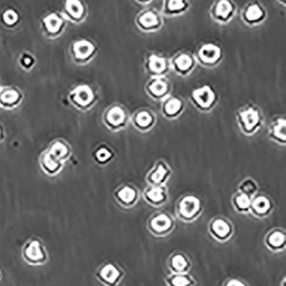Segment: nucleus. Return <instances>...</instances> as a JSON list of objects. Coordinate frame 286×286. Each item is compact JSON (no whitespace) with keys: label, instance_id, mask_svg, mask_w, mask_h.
<instances>
[{"label":"nucleus","instance_id":"1","mask_svg":"<svg viewBox=\"0 0 286 286\" xmlns=\"http://www.w3.org/2000/svg\"><path fill=\"white\" fill-rule=\"evenodd\" d=\"M22 258L27 264L33 267L45 265L49 260V253L41 239L32 238L26 241L22 248Z\"/></svg>","mask_w":286,"mask_h":286},{"label":"nucleus","instance_id":"2","mask_svg":"<svg viewBox=\"0 0 286 286\" xmlns=\"http://www.w3.org/2000/svg\"><path fill=\"white\" fill-rule=\"evenodd\" d=\"M68 99L74 108L85 111L93 105L95 94L90 86L82 84L71 89L68 95Z\"/></svg>","mask_w":286,"mask_h":286},{"label":"nucleus","instance_id":"3","mask_svg":"<svg viewBox=\"0 0 286 286\" xmlns=\"http://www.w3.org/2000/svg\"><path fill=\"white\" fill-rule=\"evenodd\" d=\"M23 93L16 87H0V107L3 110H14L23 103Z\"/></svg>","mask_w":286,"mask_h":286},{"label":"nucleus","instance_id":"4","mask_svg":"<svg viewBox=\"0 0 286 286\" xmlns=\"http://www.w3.org/2000/svg\"><path fill=\"white\" fill-rule=\"evenodd\" d=\"M64 163L55 159L48 149L45 150L39 158L40 167L42 172L49 177H55L58 175L59 172H61L64 168Z\"/></svg>","mask_w":286,"mask_h":286},{"label":"nucleus","instance_id":"5","mask_svg":"<svg viewBox=\"0 0 286 286\" xmlns=\"http://www.w3.org/2000/svg\"><path fill=\"white\" fill-rule=\"evenodd\" d=\"M49 153L61 162L65 163L71 156V147L66 142L63 140L54 141L49 145Z\"/></svg>","mask_w":286,"mask_h":286},{"label":"nucleus","instance_id":"6","mask_svg":"<svg viewBox=\"0 0 286 286\" xmlns=\"http://www.w3.org/2000/svg\"><path fill=\"white\" fill-rule=\"evenodd\" d=\"M119 275L120 273L119 269L111 263L103 266L97 274L100 281L110 286L115 285L116 282L119 280Z\"/></svg>","mask_w":286,"mask_h":286},{"label":"nucleus","instance_id":"7","mask_svg":"<svg viewBox=\"0 0 286 286\" xmlns=\"http://www.w3.org/2000/svg\"><path fill=\"white\" fill-rule=\"evenodd\" d=\"M95 51L93 45L87 41H80L73 46V56L77 62H84L90 58Z\"/></svg>","mask_w":286,"mask_h":286},{"label":"nucleus","instance_id":"8","mask_svg":"<svg viewBox=\"0 0 286 286\" xmlns=\"http://www.w3.org/2000/svg\"><path fill=\"white\" fill-rule=\"evenodd\" d=\"M193 97L203 107H208L214 100V94L209 87H204L193 93Z\"/></svg>","mask_w":286,"mask_h":286},{"label":"nucleus","instance_id":"9","mask_svg":"<svg viewBox=\"0 0 286 286\" xmlns=\"http://www.w3.org/2000/svg\"><path fill=\"white\" fill-rule=\"evenodd\" d=\"M199 200L193 196H187L181 200L180 205V213L185 217H192L198 212Z\"/></svg>","mask_w":286,"mask_h":286},{"label":"nucleus","instance_id":"10","mask_svg":"<svg viewBox=\"0 0 286 286\" xmlns=\"http://www.w3.org/2000/svg\"><path fill=\"white\" fill-rule=\"evenodd\" d=\"M221 51L218 47L214 45L209 44L204 46L199 51V56L202 60L208 63H213L220 57Z\"/></svg>","mask_w":286,"mask_h":286},{"label":"nucleus","instance_id":"11","mask_svg":"<svg viewBox=\"0 0 286 286\" xmlns=\"http://www.w3.org/2000/svg\"><path fill=\"white\" fill-rule=\"evenodd\" d=\"M125 120V111L119 106L110 109L106 115V121L112 126H118Z\"/></svg>","mask_w":286,"mask_h":286},{"label":"nucleus","instance_id":"12","mask_svg":"<svg viewBox=\"0 0 286 286\" xmlns=\"http://www.w3.org/2000/svg\"><path fill=\"white\" fill-rule=\"evenodd\" d=\"M241 116V119L244 123L245 127L248 131L252 130L259 122L258 112L253 108H249L247 111H242Z\"/></svg>","mask_w":286,"mask_h":286},{"label":"nucleus","instance_id":"13","mask_svg":"<svg viewBox=\"0 0 286 286\" xmlns=\"http://www.w3.org/2000/svg\"><path fill=\"white\" fill-rule=\"evenodd\" d=\"M152 228L157 232H164L169 229L171 226V220L167 215L161 214L159 216L156 217L151 222Z\"/></svg>","mask_w":286,"mask_h":286},{"label":"nucleus","instance_id":"14","mask_svg":"<svg viewBox=\"0 0 286 286\" xmlns=\"http://www.w3.org/2000/svg\"><path fill=\"white\" fill-rule=\"evenodd\" d=\"M66 9L69 14H71V16H74L76 18L80 17L84 11L83 5L78 0H68Z\"/></svg>","mask_w":286,"mask_h":286},{"label":"nucleus","instance_id":"15","mask_svg":"<svg viewBox=\"0 0 286 286\" xmlns=\"http://www.w3.org/2000/svg\"><path fill=\"white\" fill-rule=\"evenodd\" d=\"M44 22H45V25L48 30L52 33L57 32L61 27V20L59 19L56 15H54V14L48 16L44 20Z\"/></svg>","mask_w":286,"mask_h":286},{"label":"nucleus","instance_id":"16","mask_svg":"<svg viewBox=\"0 0 286 286\" xmlns=\"http://www.w3.org/2000/svg\"><path fill=\"white\" fill-rule=\"evenodd\" d=\"M212 228H213V231L215 232L216 234L220 238L226 237L229 232V226L227 223L225 222V220H216L213 224Z\"/></svg>","mask_w":286,"mask_h":286},{"label":"nucleus","instance_id":"17","mask_svg":"<svg viewBox=\"0 0 286 286\" xmlns=\"http://www.w3.org/2000/svg\"><path fill=\"white\" fill-rule=\"evenodd\" d=\"M231 10V3H229L228 0H221L216 8V13L224 18H226L230 14Z\"/></svg>","mask_w":286,"mask_h":286},{"label":"nucleus","instance_id":"18","mask_svg":"<svg viewBox=\"0 0 286 286\" xmlns=\"http://www.w3.org/2000/svg\"><path fill=\"white\" fill-rule=\"evenodd\" d=\"M165 60L162 57L152 55L150 57V68L154 72H161L165 69Z\"/></svg>","mask_w":286,"mask_h":286},{"label":"nucleus","instance_id":"19","mask_svg":"<svg viewBox=\"0 0 286 286\" xmlns=\"http://www.w3.org/2000/svg\"><path fill=\"white\" fill-rule=\"evenodd\" d=\"M139 22L141 23L142 26L145 28H151L153 26H156L158 23V17L155 15L154 13L147 12L145 15L141 16L139 20Z\"/></svg>","mask_w":286,"mask_h":286},{"label":"nucleus","instance_id":"20","mask_svg":"<svg viewBox=\"0 0 286 286\" xmlns=\"http://www.w3.org/2000/svg\"><path fill=\"white\" fill-rule=\"evenodd\" d=\"M135 191L132 190V188L125 187L123 188L121 191H119L118 196L119 199L125 202V203H130L135 198Z\"/></svg>","mask_w":286,"mask_h":286},{"label":"nucleus","instance_id":"21","mask_svg":"<svg viewBox=\"0 0 286 286\" xmlns=\"http://www.w3.org/2000/svg\"><path fill=\"white\" fill-rule=\"evenodd\" d=\"M254 207L258 213H266L270 207V202L266 197H259L254 201Z\"/></svg>","mask_w":286,"mask_h":286},{"label":"nucleus","instance_id":"22","mask_svg":"<svg viewBox=\"0 0 286 286\" xmlns=\"http://www.w3.org/2000/svg\"><path fill=\"white\" fill-rule=\"evenodd\" d=\"M151 92L153 93L156 95H161L166 92V90H167V83L164 82V81H161V80L156 81L151 85Z\"/></svg>","mask_w":286,"mask_h":286},{"label":"nucleus","instance_id":"23","mask_svg":"<svg viewBox=\"0 0 286 286\" xmlns=\"http://www.w3.org/2000/svg\"><path fill=\"white\" fill-rule=\"evenodd\" d=\"M262 15H263V12L260 7L258 5H252L248 8L246 16L250 21H256V20L260 19Z\"/></svg>","mask_w":286,"mask_h":286},{"label":"nucleus","instance_id":"24","mask_svg":"<svg viewBox=\"0 0 286 286\" xmlns=\"http://www.w3.org/2000/svg\"><path fill=\"white\" fill-rule=\"evenodd\" d=\"M172 265L175 270L180 272L187 267V262L185 257L181 254H177L172 259Z\"/></svg>","mask_w":286,"mask_h":286},{"label":"nucleus","instance_id":"25","mask_svg":"<svg viewBox=\"0 0 286 286\" xmlns=\"http://www.w3.org/2000/svg\"><path fill=\"white\" fill-rule=\"evenodd\" d=\"M192 59L188 55L183 54L176 59V64L180 70H188L192 65Z\"/></svg>","mask_w":286,"mask_h":286},{"label":"nucleus","instance_id":"26","mask_svg":"<svg viewBox=\"0 0 286 286\" xmlns=\"http://www.w3.org/2000/svg\"><path fill=\"white\" fill-rule=\"evenodd\" d=\"M286 237L281 232H274L269 238V243L274 247H280L285 242Z\"/></svg>","mask_w":286,"mask_h":286},{"label":"nucleus","instance_id":"27","mask_svg":"<svg viewBox=\"0 0 286 286\" xmlns=\"http://www.w3.org/2000/svg\"><path fill=\"white\" fill-rule=\"evenodd\" d=\"M180 105H181V103L179 99H171L166 105V112L170 115L175 114L177 111L180 110Z\"/></svg>","mask_w":286,"mask_h":286},{"label":"nucleus","instance_id":"28","mask_svg":"<svg viewBox=\"0 0 286 286\" xmlns=\"http://www.w3.org/2000/svg\"><path fill=\"white\" fill-rule=\"evenodd\" d=\"M97 160L100 163H105L111 158V153L105 147L97 150L96 153Z\"/></svg>","mask_w":286,"mask_h":286},{"label":"nucleus","instance_id":"29","mask_svg":"<svg viewBox=\"0 0 286 286\" xmlns=\"http://www.w3.org/2000/svg\"><path fill=\"white\" fill-rule=\"evenodd\" d=\"M274 134L280 139H283V140L286 139V120L280 119L278 121V124L274 129Z\"/></svg>","mask_w":286,"mask_h":286},{"label":"nucleus","instance_id":"30","mask_svg":"<svg viewBox=\"0 0 286 286\" xmlns=\"http://www.w3.org/2000/svg\"><path fill=\"white\" fill-rule=\"evenodd\" d=\"M151 121H152V118H151V115L146 111H142L137 117V122L142 127L148 126L149 124H151Z\"/></svg>","mask_w":286,"mask_h":286},{"label":"nucleus","instance_id":"31","mask_svg":"<svg viewBox=\"0 0 286 286\" xmlns=\"http://www.w3.org/2000/svg\"><path fill=\"white\" fill-rule=\"evenodd\" d=\"M147 195H148V197L150 199L154 200V201H160V200H163V197H164L163 190H162L161 188L152 189L151 191H149Z\"/></svg>","mask_w":286,"mask_h":286},{"label":"nucleus","instance_id":"32","mask_svg":"<svg viewBox=\"0 0 286 286\" xmlns=\"http://www.w3.org/2000/svg\"><path fill=\"white\" fill-rule=\"evenodd\" d=\"M18 19V16L14 10H7L6 12L3 14V20L7 24H14Z\"/></svg>","mask_w":286,"mask_h":286},{"label":"nucleus","instance_id":"33","mask_svg":"<svg viewBox=\"0 0 286 286\" xmlns=\"http://www.w3.org/2000/svg\"><path fill=\"white\" fill-rule=\"evenodd\" d=\"M172 284L174 286H189L190 280L183 275H177L173 278Z\"/></svg>","mask_w":286,"mask_h":286},{"label":"nucleus","instance_id":"34","mask_svg":"<svg viewBox=\"0 0 286 286\" xmlns=\"http://www.w3.org/2000/svg\"><path fill=\"white\" fill-rule=\"evenodd\" d=\"M236 203L240 208L245 209V208H248L249 207L250 200L247 194H242L240 196H238L237 199H236Z\"/></svg>","mask_w":286,"mask_h":286},{"label":"nucleus","instance_id":"35","mask_svg":"<svg viewBox=\"0 0 286 286\" xmlns=\"http://www.w3.org/2000/svg\"><path fill=\"white\" fill-rule=\"evenodd\" d=\"M165 174H166V170L164 169L163 165H159L158 171L155 172L154 174L152 175V180L156 182V183H158V182L161 181L162 179L164 178Z\"/></svg>","mask_w":286,"mask_h":286},{"label":"nucleus","instance_id":"36","mask_svg":"<svg viewBox=\"0 0 286 286\" xmlns=\"http://www.w3.org/2000/svg\"><path fill=\"white\" fill-rule=\"evenodd\" d=\"M183 0H170L169 9L171 10H179L183 8Z\"/></svg>","mask_w":286,"mask_h":286},{"label":"nucleus","instance_id":"37","mask_svg":"<svg viewBox=\"0 0 286 286\" xmlns=\"http://www.w3.org/2000/svg\"><path fill=\"white\" fill-rule=\"evenodd\" d=\"M33 64H34V59H33V57L31 56L25 55V56H23L21 58V65L26 70L30 69L33 66Z\"/></svg>","mask_w":286,"mask_h":286},{"label":"nucleus","instance_id":"38","mask_svg":"<svg viewBox=\"0 0 286 286\" xmlns=\"http://www.w3.org/2000/svg\"><path fill=\"white\" fill-rule=\"evenodd\" d=\"M5 137V131H4V128H3V124L0 123V143L3 142V139Z\"/></svg>","mask_w":286,"mask_h":286},{"label":"nucleus","instance_id":"39","mask_svg":"<svg viewBox=\"0 0 286 286\" xmlns=\"http://www.w3.org/2000/svg\"><path fill=\"white\" fill-rule=\"evenodd\" d=\"M227 286H245L243 284L240 282V281H238V280H231V281H229V282L228 285Z\"/></svg>","mask_w":286,"mask_h":286},{"label":"nucleus","instance_id":"40","mask_svg":"<svg viewBox=\"0 0 286 286\" xmlns=\"http://www.w3.org/2000/svg\"><path fill=\"white\" fill-rule=\"evenodd\" d=\"M2 279V274H1V272H0V280Z\"/></svg>","mask_w":286,"mask_h":286}]
</instances>
